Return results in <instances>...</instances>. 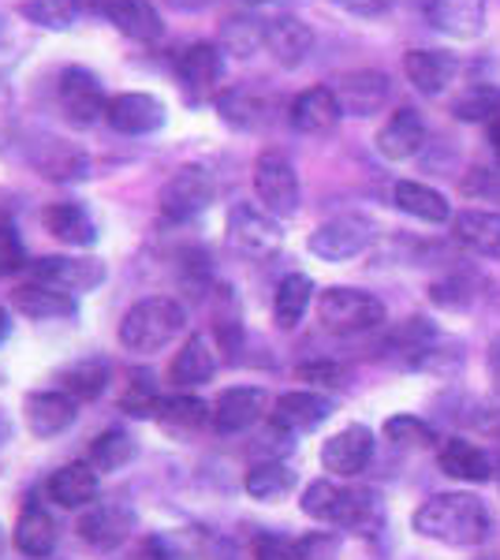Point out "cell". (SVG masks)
<instances>
[{
	"instance_id": "1",
	"label": "cell",
	"mask_w": 500,
	"mask_h": 560,
	"mask_svg": "<svg viewBox=\"0 0 500 560\" xmlns=\"http://www.w3.org/2000/svg\"><path fill=\"white\" fill-rule=\"evenodd\" d=\"M489 509L486 501L475 493H438L430 501L418 504L415 512V530L441 546H481L489 538Z\"/></svg>"
},
{
	"instance_id": "2",
	"label": "cell",
	"mask_w": 500,
	"mask_h": 560,
	"mask_svg": "<svg viewBox=\"0 0 500 560\" xmlns=\"http://www.w3.org/2000/svg\"><path fill=\"white\" fill-rule=\"evenodd\" d=\"M187 329V311L172 295H147L131 306L120 318V345L135 355H153V351L168 348L179 332Z\"/></svg>"
},
{
	"instance_id": "3",
	"label": "cell",
	"mask_w": 500,
	"mask_h": 560,
	"mask_svg": "<svg viewBox=\"0 0 500 560\" xmlns=\"http://www.w3.org/2000/svg\"><path fill=\"white\" fill-rule=\"evenodd\" d=\"M299 509L317 523L348 530H367L381 516L370 490H344V486L329 482V478H317V482L306 486Z\"/></svg>"
},
{
	"instance_id": "4",
	"label": "cell",
	"mask_w": 500,
	"mask_h": 560,
	"mask_svg": "<svg viewBox=\"0 0 500 560\" xmlns=\"http://www.w3.org/2000/svg\"><path fill=\"white\" fill-rule=\"evenodd\" d=\"M317 322L333 337H359L385 325V303L362 288H325L317 295Z\"/></svg>"
},
{
	"instance_id": "5",
	"label": "cell",
	"mask_w": 500,
	"mask_h": 560,
	"mask_svg": "<svg viewBox=\"0 0 500 560\" xmlns=\"http://www.w3.org/2000/svg\"><path fill=\"white\" fill-rule=\"evenodd\" d=\"M377 240V224L367 213H336L329 221H322L317 229L306 236V250L322 261H351L359 255H367Z\"/></svg>"
},
{
	"instance_id": "6",
	"label": "cell",
	"mask_w": 500,
	"mask_h": 560,
	"mask_svg": "<svg viewBox=\"0 0 500 560\" xmlns=\"http://www.w3.org/2000/svg\"><path fill=\"white\" fill-rule=\"evenodd\" d=\"M254 195H258L261 210L272 213L277 221H288V217L299 213L303 187H299V173L288 153L280 150L258 153V161H254Z\"/></svg>"
},
{
	"instance_id": "7",
	"label": "cell",
	"mask_w": 500,
	"mask_h": 560,
	"mask_svg": "<svg viewBox=\"0 0 500 560\" xmlns=\"http://www.w3.org/2000/svg\"><path fill=\"white\" fill-rule=\"evenodd\" d=\"M108 102H113V97H105L102 79L90 68L71 65L57 75V108L71 128H79V131L97 128L108 113Z\"/></svg>"
},
{
	"instance_id": "8",
	"label": "cell",
	"mask_w": 500,
	"mask_h": 560,
	"mask_svg": "<svg viewBox=\"0 0 500 560\" xmlns=\"http://www.w3.org/2000/svg\"><path fill=\"white\" fill-rule=\"evenodd\" d=\"M23 158L34 173L53 179V184H83V179H90V168H94L83 147H75V142L60 139V135H49V131L26 135Z\"/></svg>"
},
{
	"instance_id": "9",
	"label": "cell",
	"mask_w": 500,
	"mask_h": 560,
	"mask_svg": "<svg viewBox=\"0 0 500 560\" xmlns=\"http://www.w3.org/2000/svg\"><path fill=\"white\" fill-rule=\"evenodd\" d=\"M224 240L235 255L243 258H272L280 247H284V232H280V221L272 213H266L261 206L251 202H235L229 210V221H224Z\"/></svg>"
},
{
	"instance_id": "10",
	"label": "cell",
	"mask_w": 500,
	"mask_h": 560,
	"mask_svg": "<svg viewBox=\"0 0 500 560\" xmlns=\"http://www.w3.org/2000/svg\"><path fill=\"white\" fill-rule=\"evenodd\" d=\"M172 71L190 105L217 102L224 83V49L217 42H190L187 49H179Z\"/></svg>"
},
{
	"instance_id": "11",
	"label": "cell",
	"mask_w": 500,
	"mask_h": 560,
	"mask_svg": "<svg viewBox=\"0 0 500 560\" xmlns=\"http://www.w3.org/2000/svg\"><path fill=\"white\" fill-rule=\"evenodd\" d=\"M217 198V176L206 165H184L176 168L158 195V210L165 221L184 224L190 217H198L209 202Z\"/></svg>"
},
{
	"instance_id": "12",
	"label": "cell",
	"mask_w": 500,
	"mask_h": 560,
	"mask_svg": "<svg viewBox=\"0 0 500 560\" xmlns=\"http://www.w3.org/2000/svg\"><path fill=\"white\" fill-rule=\"evenodd\" d=\"M26 273H31L26 280H42V284L60 288V292H68L79 300V295H86L105 284L108 269L102 258H90V255H45L38 261H31Z\"/></svg>"
},
{
	"instance_id": "13",
	"label": "cell",
	"mask_w": 500,
	"mask_h": 560,
	"mask_svg": "<svg viewBox=\"0 0 500 560\" xmlns=\"http://www.w3.org/2000/svg\"><path fill=\"white\" fill-rule=\"evenodd\" d=\"M333 94H336V102H340L344 116L367 120V116H377L381 108L388 105V97H393V79L381 68H354L336 79Z\"/></svg>"
},
{
	"instance_id": "14",
	"label": "cell",
	"mask_w": 500,
	"mask_h": 560,
	"mask_svg": "<svg viewBox=\"0 0 500 560\" xmlns=\"http://www.w3.org/2000/svg\"><path fill=\"white\" fill-rule=\"evenodd\" d=\"M135 509L127 504H116V501H97L83 509V516L75 520V535L86 541L90 549L97 553H108V549L124 546L127 538L135 535Z\"/></svg>"
},
{
	"instance_id": "15",
	"label": "cell",
	"mask_w": 500,
	"mask_h": 560,
	"mask_svg": "<svg viewBox=\"0 0 500 560\" xmlns=\"http://www.w3.org/2000/svg\"><path fill=\"white\" fill-rule=\"evenodd\" d=\"M23 419L34 438H60L63 430L75 427L79 400L63 393V388H34L23 400Z\"/></svg>"
},
{
	"instance_id": "16",
	"label": "cell",
	"mask_w": 500,
	"mask_h": 560,
	"mask_svg": "<svg viewBox=\"0 0 500 560\" xmlns=\"http://www.w3.org/2000/svg\"><path fill=\"white\" fill-rule=\"evenodd\" d=\"M165 120H168L165 102L147 94V90H127V94H116L113 102H108V113H105L108 128L120 131V135H131V139L161 131L165 128Z\"/></svg>"
},
{
	"instance_id": "17",
	"label": "cell",
	"mask_w": 500,
	"mask_h": 560,
	"mask_svg": "<svg viewBox=\"0 0 500 560\" xmlns=\"http://www.w3.org/2000/svg\"><path fill=\"white\" fill-rule=\"evenodd\" d=\"M333 415V396L314 393V388H299V393H284L269 411V427L284 438H295V433H311L322 427Z\"/></svg>"
},
{
	"instance_id": "18",
	"label": "cell",
	"mask_w": 500,
	"mask_h": 560,
	"mask_svg": "<svg viewBox=\"0 0 500 560\" xmlns=\"http://www.w3.org/2000/svg\"><path fill=\"white\" fill-rule=\"evenodd\" d=\"M370 459H374V430L362 427V422H351L322 445V467L340 478L362 475Z\"/></svg>"
},
{
	"instance_id": "19",
	"label": "cell",
	"mask_w": 500,
	"mask_h": 560,
	"mask_svg": "<svg viewBox=\"0 0 500 560\" xmlns=\"http://www.w3.org/2000/svg\"><path fill=\"white\" fill-rule=\"evenodd\" d=\"M12 311L31 322H63L79 314V300L60 288L42 284V280H23L12 288Z\"/></svg>"
},
{
	"instance_id": "20",
	"label": "cell",
	"mask_w": 500,
	"mask_h": 560,
	"mask_svg": "<svg viewBox=\"0 0 500 560\" xmlns=\"http://www.w3.org/2000/svg\"><path fill=\"white\" fill-rule=\"evenodd\" d=\"M344 108L336 102L333 86H311L303 94H295V102L288 105V120L299 135H311V139H322V135H333L336 124H340Z\"/></svg>"
},
{
	"instance_id": "21",
	"label": "cell",
	"mask_w": 500,
	"mask_h": 560,
	"mask_svg": "<svg viewBox=\"0 0 500 560\" xmlns=\"http://www.w3.org/2000/svg\"><path fill=\"white\" fill-rule=\"evenodd\" d=\"M266 388L258 385H232L213 404V430L217 433H243L266 415Z\"/></svg>"
},
{
	"instance_id": "22",
	"label": "cell",
	"mask_w": 500,
	"mask_h": 560,
	"mask_svg": "<svg viewBox=\"0 0 500 560\" xmlns=\"http://www.w3.org/2000/svg\"><path fill=\"white\" fill-rule=\"evenodd\" d=\"M377 153L385 161H411L415 153H422L426 147V120L418 116V108L404 105L381 124L377 139H374Z\"/></svg>"
},
{
	"instance_id": "23",
	"label": "cell",
	"mask_w": 500,
	"mask_h": 560,
	"mask_svg": "<svg viewBox=\"0 0 500 560\" xmlns=\"http://www.w3.org/2000/svg\"><path fill=\"white\" fill-rule=\"evenodd\" d=\"M404 75L422 97H438L460 75V60L444 49H407L404 52Z\"/></svg>"
},
{
	"instance_id": "24",
	"label": "cell",
	"mask_w": 500,
	"mask_h": 560,
	"mask_svg": "<svg viewBox=\"0 0 500 560\" xmlns=\"http://www.w3.org/2000/svg\"><path fill=\"white\" fill-rule=\"evenodd\" d=\"M97 12H102L105 20L131 42L153 45V42H161V34H165L161 12L150 4V0H102Z\"/></svg>"
},
{
	"instance_id": "25",
	"label": "cell",
	"mask_w": 500,
	"mask_h": 560,
	"mask_svg": "<svg viewBox=\"0 0 500 560\" xmlns=\"http://www.w3.org/2000/svg\"><path fill=\"white\" fill-rule=\"evenodd\" d=\"M486 8L489 0H433L426 8L430 26L456 42H475L486 31Z\"/></svg>"
},
{
	"instance_id": "26",
	"label": "cell",
	"mask_w": 500,
	"mask_h": 560,
	"mask_svg": "<svg viewBox=\"0 0 500 560\" xmlns=\"http://www.w3.org/2000/svg\"><path fill=\"white\" fill-rule=\"evenodd\" d=\"M217 116L229 124L232 131H261L272 116V102L258 86H229L217 97Z\"/></svg>"
},
{
	"instance_id": "27",
	"label": "cell",
	"mask_w": 500,
	"mask_h": 560,
	"mask_svg": "<svg viewBox=\"0 0 500 560\" xmlns=\"http://www.w3.org/2000/svg\"><path fill=\"white\" fill-rule=\"evenodd\" d=\"M97 490H102V478H97V471L86 459L63 464L60 471H53L49 482H45L49 501L60 504V509H90V504H97Z\"/></svg>"
},
{
	"instance_id": "28",
	"label": "cell",
	"mask_w": 500,
	"mask_h": 560,
	"mask_svg": "<svg viewBox=\"0 0 500 560\" xmlns=\"http://www.w3.org/2000/svg\"><path fill=\"white\" fill-rule=\"evenodd\" d=\"M57 538H60L57 520L49 516V509H45L42 501H26L20 509V520H15V527H12L15 549L31 560H45V557H53V549H57Z\"/></svg>"
},
{
	"instance_id": "29",
	"label": "cell",
	"mask_w": 500,
	"mask_h": 560,
	"mask_svg": "<svg viewBox=\"0 0 500 560\" xmlns=\"http://www.w3.org/2000/svg\"><path fill=\"white\" fill-rule=\"evenodd\" d=\"M42 224L53 240H60L63 247H94L97 243V224L83 202H53L42 210Z\"/></svg>"
},
{
	"instance_id": "30",
	"label": "cell",
	"mask_w": 500,
	"mask_h": 560,
	"mask_svg": "<svg viewBox=\"0 0 500 560\" xmlns=\"http://www.w3.org/2000/svg\"><path fill=\"white\" fill-rule=\"evenodd\" d=\"M266 49L280 68H299L314 52V31L299 15H277L269 20Z\"/></svg>"
},
{
	"instance_id": "31",
	"label": "cell",
	"mask_w": 500,
	"mask_h": 560,
	"mask_svg": "<svg viewBox=\"0 0 500 560\" xmlns=\"http://www.w3.org/2000/svg\"><path fill=\"white\" fill-rule=\"evenodd\" d=\"M452 236L470 255L500 261V213L497 210H463L452 217Z\"/></svg>"
},
{
	"instance_id": "32",
	"label": "cell",
	"mask_w": 500,
	"mask_h": 560,
	"mask_svg": "<svg viewBox=\"0 0 500 560\" xmlns=\"http://www.w3.org/2000/svg\"><path fill=\"white\" fill-rule=\"evenodd\" d=\"M438 459H441V471L449 478H456V482H489L497 471L493 459H489L475 441H467V438L441 441Z\"/></svg>"
},
{
	"instance_id": "33",
	"label": "cell",
	"mask_w": 500,
	"mask_h": 560,
	"mask_svg": "<svg viewBox=\"0 0 500 560\" xmlns=\"http://www.w3.org/2000/svg\"><path fill=\"white\" fill-rule=\"evenodd\" d=\"M213 374H217V351L202 332H195V337L176 351V359H172L168 382L179 388H198V385L213 382Z\"/></svg>"
},
{
	"instance_id": "34",
	"label": "cell",
	"mask_w": 500,
	"mask_h": 560,
	"mask_svg": "<svg viewBox=\"0 0 500 560\" xmlns=\"http://www.w3.org/2000/svg\"><path fill=\"white\" fill-rule=\"evenodd\" d=\"M393 202L399 213L415 217V221H426V224H444L452 221V202L444 198L438 187H426L418 179H399L393 187Z\"/></svg>"
},
{
	"instance_id": "35",
	"label": "cell",
	"mask_w": 500,
	"mask_h": 560,
	"mask_svg": "<svg viewBox=\"0 0 500 560\" xmlns=\"http://www.w3.org/2000/svg\"><path fill=\"white\" fill-rule=\"evenodd\" d=\"M266 31L269 20H258L251 12H235L221 23V34H217V45L224 52H232L235 60H251L258 49H266Z\"/></svg>"
},
{
	"instance_id": "36",
	"label": "cell",
	"mask_w": 500,
	"mask_h": 560,
	"mask_svg": "<svg viewBox=\"0 0 500 560\" xmlns=\"http://www.w3.org/2000/svg\"><path fill=\"white\" fill-rule=\"evenodd\" d=\"M108 377H113V366H108V359L102 355H86L79 359V363L63 366L60 370V388L68 396H75L79 404H90L97 400V396L108 388Z\"/></svg>"
},
{
	"instance_id": "37",
	"label": "cell",
	"mask_w": 500,
	"mask_h": 560,
	"mask_svg": "<svg viewBox=\"0 0 500 560\" xmlns=\"http://www.w3.org/2000/svg\"><path fill=\"white\" fill-rule=\"evenodd\" d=\"M295 482H299L295 471L288 464H280V459H261V464H254L251 471L243 475V490L261 504L284 501V497L295 490Z\"/></svg>"
},
{
	"instance_id": "38",
	"label": "cell",
	"mask_w": 500,
	"mask_h": 560,
	"mask_svg": "<svg viewBox=\"0 0 500 560\" xmlns=\"http://www.w3.org/2000/svg\"><path fill=\"white\" fill-rule=\"evenodd\" d=\"M314 300V280L306 273H288L277 284V295H272V322L280 329H295L303 322V314L311 311Z\"/></svg>"
},
{
	"instance_id": "39",
	"label": "cell",
	"mask_w": 500,
	"mask_h": 560,
	"mask_svg": "<svg viewBox=\"0 0 500 560\" xmlns=\"http://www.w3.org/2000/svg\"><path fill=\"white\" fill-rule=\"evenodd\" d=\"M153 419L172 433H190V430H202L206 422L213 419V408H209L202 396L176 393V396H165V400H161V408Z\"/></svg>"
},
{
	"instance_id": "40",
	"label": "cell",
	"mask_w": 500,
	"mask_h": 560,
	"mask_svg": "<svg viewBox=\"0 0 500 560\" xmlns=\"http://www.w3.org/2000/svg\"><path fill=\"white\" fill-rule=\"evenodd\" d=\"M139 456V441L131 438L127 430H105L94 438V445H90L86 453V464L94 467L97 475H113L127 467L131 459Z\"/></svg>"
},
{
	"instance_id": "41",
	"label": "cell",
	"mask_w": 500,
	"mask_h": 560,
	"mask_svg": "<svg viewBox=\"0 0 500 560\" xmlns=\"http://www.w3.org/2000/svg\"><path fill=\"white\" fill-rule=\"evenodd\" d=\"M20 15L26 23L42 26V31L63 34L83 20V0H23Z\"/></svg>"
},
{
	"instance_id": "42",
	"label": "cell",
	"mask_w": 500,
	"mask_h": 560,
	"mask_svg": "<svg viewBox=\"0 0 500 560\" xmlns=\"http://www.w3.org/2000/svg\"><path fill=\"white\" fill-rule=\"evenodd\" d=\"M452 116L463 124H497L500 120V86L475 83L452 102Z\"/></svg>"
},
{
	"instance_id": "43",
	"label": "cell",
	"mask_w": 500,
	"mask_h": 560,
	"mask_svg": "<svg viewBox=\"0 0 500 560\" xmlns=\"http://www.w3.org/2000/svg\"><path fill=\"white\" fill-rule=\"evenodd\" d=\"M161 385H158V377L150 374V370H135L131 374V382H127V393H124V400H120V411H127L131 419H153L161 408Z\"/></svg>"
},
{
	"instance_id": "44",
	"label": "cell",
	"mask_w": 500,
	"mask_h": 560,
	"mask_svg": "<svg viewBox=\"0 0 500 560\" xmlns=\"http://www.w3.org/2000/svg\"><path fill=\"white\" fill-rule=\"evenodd\" d=\"M381 430H385V438L393 441V445H404V448L438 445V430H433L426 419H418V415H393V419H385Z\"/></svg>"
},
{
	"instance_id": "45",
	"label": "cell",
	"mask_w": 500,
	"mask_h": 560,
	"mask_svg": "<svg viewBox=\"0 0 500 560\" xmlns=\"http://www.w3.org/2000/svg\"><path fill=\"white\" fill-rule=\"evenodd\" d=\"M142 553L147 560H195V546L179 530H161L142 541Z\"/></svg>"
},
{
	"instance_id": "46",
	"label": "cell",
	"mask_w": 500,
	"mask_h": 560,
	"mask_svg": "<svg viewBox=\"0 0 500 560\" xmlns=\"http://www.w3.org/2000/svg\"><path fill=\"white\" fill-rule=\"evenodd\" d=\"M430 300L444 306V311H463V306H470V300H475V288H470V280L463 273H452L444 280H433Z\"/></svg>"
},
{
	"instance_id": "47",
	"label": "cell",
	"mask_w": 500,
	"mask_h": 560,
	"mask_svg": "<svg viewBox=\"0 0 500 560\" xmlns=\"http://www.w3.org/2000/svg\"><path fill=\"white\" fill-rule=\"evenodd\" d=\"M31 269V255H26V243L20 240V232L12 224L0 221V277H12Z\"/></svg>"
},
{
	"instance_id": "48",
	"label": "cell",
	"mask_w": 500,
	"mask_h": 560,
	"mask_svg": "<svg viewBox=\"0 0 500 560\" xmlns=\"http://www.w3.org/2000/svg\"><path fill=\"white\" fill-rule=\"evenodd\" d=\"M340 557V538L329 530H311L303 538H292V560H336Z\"/></svg>"
},
{
	"instance_id": "49",
	"label": "cell",
	"mask_w": 500,
	"mask_h": 560,
	"mask_svg": "<svg viewBox=\"0 0 500 560\" xmlns=\"http://www.w3.org/2000/svg\"><path fill=\"white\" fill-rule=\"evenodd\" d=\"M299 382H311L317 388H340L344 382H348V370H344L340 363H329V359H317V363H303L295 370Z\"/></svg>"
},
{
	"instance_id": "50",
	"label": "cell",
	"mask_w": 500,
	"mask_h": 560,
	"mask_svg": "<svg viewBox=\"0 0 500 560\" xmlns=\"http://www.w3.org/2000/svg\"><path fill=\"white\" fill-rule=\"evenodd\" d=\"M254 560H292V538L261 530V535L254 538Z\"/></svg>"
},
{
	"instance_id": "51",
	"label": "cell",
	"mask_w": 500,
	"mask_h": 560,
	"mask_svg": "<svg viewBox=\"0 0 500 560\" xmlns=\"http://www.w3.org/2000/svg\"><path fill=\"white\" fill-rule=\"evenodd\" d=\"M15 139V97L12 90L0 83V150Z\"/></svg>"
},
{
	"instance_id": "52",
	"label": "cell",
	"mask_w": 500,
	"mask_h": 560,
	"mask_svg": "<svg viewBox=\"0 0 500 560\" xmlns=\"http://www.w3.org/2000/svg\"><path fill=\"white\" fill-rule=\"evenodd\" d=\"M336 8H344L348 15H359V20H377L393 8V0H333Z\"/></svg>"
},
{
	"instance_id": "53",
	"label": "cell",
	"mask_w": 500,
	"mask_h": 560,
	"mask_svg": "<svg viewBox=\"0 0 500 560\" xmlns=\"http://www.w3.org/2000/svg\"><path fill=\"white\" fill-rule=\"evenodd\" d=\"M168 8H176V12H202L206 4H213V0H165Z\"/></svg>"
},
{
	"instance_id": "54",
	"label": "cell",
	"mask_w": 500,
	"mask_h": 560,
	"mask_svg": "<svg viewBox=\"0 0 500 560\" xmlns=\"http://www.w3.org/2000/svg\"><path fill=\"white\" fill-rule=\"evenodd\" d=\"M489 377H493V388H497V396H500V345L489 348Z\"/></svg>"
},
{
	"instance_id": "55",
	"label": "cell",
	"mask_w": 500,
	"mask_h": 560,
	"mask_svg": "<svg viewBox=\"0 0 500 560\" xmlns=\"http://www.w3.org/2000/svg\"><path fill=\"white\" fill-rule=\"evenodd\" d=\"M12 337V314H8V306H0V345Z\"/></svg>"
},
{
	"instance_id": "56",
	"label": "cell",
	"mask_w": 500,
	"mask_h": 560,
	"mask_svg": "<svg viewBox=\"0 0 500 560\" xmlns=\"http://www.w3.org/2000/svg\"><path fill=\"white\" fill-rule=\"evenodd\" d=\"M489 147H493L497 161H500V120H497V124H489Z\"/></svg>"
},
{
	"instance_id": "57",
	"label": "cell",
	"mask_w": 500,
	"mask_h": 560,
	"mask_svg": "<svg viewBox=\"0 0 500 560\" xmlns=\"http://www.w3.org/2000/svg\"><path fill=\"white\" fill-rule=\"evenodd\" d=\"M4 549H8V530H4V523H0V557H4Z\"/></svg>"
},
{
	"instance_id": "58",
	"label": "cell",
	"mask_w": 500,
	"mask_h": 560,
	"mask_svg": "<svg viewBox=\"0 0 500 560\" xmlns=\"http://www.w3.org/2000/svg\"><path fill=\"white\" fill-rule=\"evenodd\" d=\"M247 4H272V0H247Z\"/></svg>"
},
{
	"instance_id": "59",
	"label": "cell",
	"mask_w": 500,
	"mask_h": 560,
	"mask_svg": "<svg viewBox=\"0 0 500 560\" xmlns=\"http://www.w3.org/2000/svg\"><path fill=\"white\" fill-rule=\"evenodd\" d=\"M497 490H500V464H497Z\"/></svg>"
},
{
	"instance_id": "60",
	"label": "cell",
	"mask_w": 500,
	"mask_h": 560,
	"mask_svg": "<svg viewBox=\"0 0 500 560\" xmlns=\"http://www.w3.org/2000/svg\"><path fill=\"white\" fill-rule=\"evenodd\" d=\"M418 4H426V8H430V4H433V0H418Z\"/></svg>"
}]
</instances>
